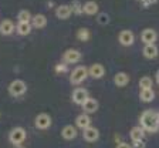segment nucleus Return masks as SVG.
Here are the masks:
<instances>
[{
  "instance_id": "f257e3e1",
  "label": "nucleus",
  "mask_w": 159,
  "mask_h": 148,
  "mask_svg": "<svg viewBox=\"0 0 159 148\" xmlns=\"http://www.w3.org/2000/svg\"><path fill=\"white\" fill-rule=\"evenodd\" d=\"M141 125L142 130H146L149 132H155L159 128V114H156L152 110H146L141 115Z\"/></svg>"
},
{
  "instance_id": "f03ea898",
  "label": "nucleus",
  "mask_w": 159,
  "mask_h": 148,
  "mask_svg": "<svg viewBox=\"0 0 159 148\" xmlns=\"http://www.w3.org/2000/svg\"><path fill=\"white\" fill-rule=\"evenodd\" d=\"M7 91H9V94L11 97H21L23 94H26V91H27V84L23 80L16 79L9 84Z\"/></svg>"
},
{
  "instance_id": "7ed1b4c3",
  "label": "nucleus",
  "mask_w": 159,
  "mask_h": 148,
  "mask_svg": "<svg viewBox=\"0 0 159 148\" xmlns=\"http://www.w3.org/2000/svg\"><path fill=\"white\" fill-rule=\"evenodd\" d=\"M27 137V132L23 127H14L11 131L9 132V141L16 147V145H21Z\"/></svg>"
},
{
  "instance_id": "20e7f679",
  "label": "nucleus",
  "mask_w": 159,
  "mask_h": 148,
  "mask_svg": "<svg viewBox=\"0 0 159 148\" xmlns=\"http://www.w3.org/2000/svg\"><path fill=\"white\" fill-rule=\"evenodd\" d=\"M88 77V69L85 66H78L71 71L70 74V81L73 84H81L84 80Z\"/></svg>"
},
{
  "instance_id": "39448f33",
  "label": "nucleus",
  "mask_w": 159,
  "mask_h": 148,
  "mask_svg": "<svg viewBox=\"0 0 159 148\" xmlns=\"http://www.w3.org/2000/svg\"><path fill=\"white\" fill-rule=\"evenodd\" d=\"M51 122H53V120H51L50 114H47V112H40L36 117V120H34V125H36L39 130L50 128V127H51Z\"/></svg>"
},
{
  "instance_id": "423d86ee",
  "label": "nucleus",
  "mask_w": 159,
  "mask_h": 148,
  "mask_svg": "<svg viewBox=\"0 0 159 148\" xmlns=\"http://www.w3.org/2000/svg\"><path fill=\"white\" fill-rule=\"evenodd\" d=\"M63 60L66 64H74V63H78L81 60V53L75 49H68L66 50V53L63 54Z\"/></svg>"
},
{
  "instance_id": "0eeeda50",
  "label": "nucleus",
  "mask_w": 159,
  "mask_h": 148,
  "mask_svg": "<svg viewBox=\"0 0 159 148\" xmlns=\"http://www.w3.org/2000/svg\"><path fill=\"white\" fill-rule=\"evenodd\" d=\"M118 40L122 46L129 47V46H132L134 41H135V36H134V33L131 30H122V31L118 34Z\"/></svg>"
},
{
  "instance_id": "6e6552de",
  "label": "nucleus",
  "mask_w": 159,
  "mask_h": 148,
  "mask_svg": "<svg viewBox=\"0 0 159 148\" xmlns=\"http://www.w3.org/2000/svg\"><path fill=\"white\" fill-rule=\"evenodd\" d=\"M141 40L145 44H155V41L158 40V33L153 29H145L141 33Z\"/></svg>"
},
{
  "instance_id": "1a4fd4ad",
  "label": "nucleus",
  "mask_w": 159,
  "mask_h": 148,
  "mask_svg": "<svg viewBox=\"0 0 159 148\" xmlns=\"http://www.w3.org/2000/svg\"><path fill=\"white\" fill-rule=\"evenodd\" d=\"M73 101L75 103V104L78 105H83V103L85 101L87 98H88V91H87L85 88H81V87H78V88H75L73 91Z\"/></svg>"
},
{
  "instance_id": "9d476101",
  "label": "nucleus",
  "mask_w": 159,
  "mask_h": 148,
  "mask_svg": "<svg viewBox=\"0 0 159 148\" xmlns=\"http://www.w3.org/2000/svg\"><path fill=\"white\" fill-rule=\"evenodd\" d=\"M83 137H84V140H85L87 142H95L99 138V131H98V128L89 125L88 128H85L83 131Z\"/></svg>"
},
{
  "instance_id": "9b49d317",
  "label": "nucleus",
  "mask_w": 159,
  "mask_h": 148,
  "mask_svg": "<svg viewBox=\"0 0 159 148\" xmlns=\"http://www.w3.org/2000/svg\"><path fill=\"white\" fill-rule=\"evenodd\" d=\"M88 76H91L93 79H102L105 76V69H104L102 64H99V63H95L93 66L88 69Z\"/></svg>"
},
{
  "instance_id": "f8f14e48",
  "label": "nucleus",
  "mask_w": 159,
  "mask_h": 148,
  "mask_svg": "<svg viewBox=\"0 0 159 148\" xmlns=\"http://www.w3.org/2000/svg\"><path fill=\"white\" fill-rule=\"evenodd\" d=\"M14 30H16V26H14V23L11 20L4 19L0 23V34L2 36H10V34H13Z\"/></svg>"
},
{
  "instance_id": "ddd939ff",
  "label": "nucleus",
  "mask_w": 159,
  "mask_h": 148,
  "mask_svg": "<svg viewBox=\"0 0 159 148\" xmlns=\"http://www.w3.org/2000/svg\"><path fill=\"white\" fill-rule=\"evenodd\" d=\"M71 14H73V12H71L70 4H60L56 9V16H57V19H60V20H67Z\"/></svg>"
},
{
  "instance_id": "4468645a",
  "label": "nucleus",
  "mask_w": 159,
  "mask_h": 148,
  "mask_svg": "<svg viewBox=\"0 0 159 148\" xmlns=\"http://www.w3.org/2000/svg\"><path fill=\"white\" fill-rule=\"evenodd\" d=\"M30 24H31V27H34V29H43V27L47 26V17L44 16V14L39 13V14L31 17Z\"/></svg>"
},
{
  "instance_id": "2eb2a0df",
  "label": "nucleus",
  "mask_w": 159,
  "mask_h": 148,
  "mask_svg": "<svg viewBox=\"0 0 159 148\" xmlns=\"http://www.w3.org/2000/svg\"><path fill=\"white\" fill-rule=\"evenodd\" d=\"M98 9L99 6L97 4V2H93V0H89V2H85L83 4V13L88 14V16H94V14L98 13Z\"/></svg>"
},
{
  "instance_id": "dca6fc26",
  "label": "nucleus",
  "mask_w": 159,
  "mask_h": 148,
  "mask_svg": "<svg viewBox=\"0 0 159 148\" xmlns=\"http://www.w3.org/2000/svg\"><path fill=\"white\" fill-rule=\"evenodd\" d=\"M142 53L146 59L152 60V59H155V57H158L159 50H158V47H156V44H145Z\"/></svg>"
},
{
  "instance_id": "f3484780",
  "label": "nucleus",
  "mask_w": 159,
  "mask_h": 148,
  "mask_svg": "<svg viewBox=\"0 0 159 148\" xmlns=\"http://www.w3.org/2000/svg\"><path fill=\"white\" fill-rule=\"evenodd\" d=\"M61 137H63L64 140H74L77 137V128L74 127V125H66V127H63V130H61Z\"/></svg>"
},
{
  "instance_id": "a211bd4d",
  "label": "nucleus",
  "mask_w": 159,
  "mask_h": 148,
  "mask_svg": "<svg viewBox=\"0 0 159 148\" xmlns=\"http://www.w3.org/2000/svg\"><path fill=\"white\" fill-rule=\"evenodd\" d=\"M83 108L85 111V114H89V112H95L98 110V101L95 98H87L85 101L83 103Z\"/></svg>"
},
{
  "instance_id": "6ab92c4d",
  "label": "nucleus",
  "mask_w": 159,
  "mask_h": 148,
  "mask_svg": "<svg viewBox=\"0 0 159 148\" xmlns=\"http://www.w3.org/2000/svg\"><path fill=\"white\" fill-rule=\"evenodd\" d=\"M128 83H129V76L124 71L116 73L115 77H114V84H115L116 87H125Z\"/></svg>"
},
{
  "instance_id": "aec40b11",
  "label": "nucleus",
  "mask_w": 159,
  "mask_h": 148,
  "mask_svg": "<svg viewBox=\"0 0 159 148\" xmlns=\"http://www.w3.org/2000/svg\"><path fill=\"white\" fill-rule=\"evenodd\" d=\"M75 125L78 127V128H81V130L88 128L89 125H91V120H89L88 114H80V115H77Z\"/></svg>"
},
{
  "instance_id": "412c9836",
  "label": "nucleus",
  "mask_w": 159,
  "mask_h": 148,
  "mask_svg": "<svg viewBox=\"0 0 159 148\" xmlns=\"http://www.w3.org/2000/svg\"><path fill=\"white\" fill-rule=\"evenodd\" d=\"M139 97H141V101L143 103H151L155 98V91L152 88H142L139 93Z\"/></svg>"
},
{
  "instance_id": "4be33fe9",
  "label": "nucleus",
  "mask_w": 159,
  "mask_h": 148,
  "mask_svg": "<svg viewBox=\"0 0 159 148\" xmlns=\"http://www.w3.org/2000/svg\"><path fill=\"white\" fill-rule=\"evenodd\" d=\"M31 24L30 23H21V21H19V24L16 26V31L20 34V36H27V34L31 33Z\"/></svg>"
},
{
  "instance_id": "5701e85b",
  "label": "nucleus",
  "mask_w": 159,
  "mask_h": 148,
  "mask_svg": "<svg viewBox=\"0 0 159 148\" xmlns=\"http://www.w3.org/2000/svg\"><path fill=\"white\" fill-rule=\"evenodd\" d=\"M75 36H77V39H78L80 41H84V43H85V41H88L89 40V37H91V31H89L87 27H81V29L77 30Z\"/></svg>"
},
{
  "instance_id": "b1692460",
  "label": "nucleus",
  "mask_w": 159,
  "mask_h": 148,
  "mask_svg": "<svg viewBox=\"0 0 159 148\" xmlns=\"http://www.w3.org/2000/svg\"><path fill=\"white\" fill-rule=\"evenodd\" d=\"M129 137L132 141H138V140H143V130L142 127H134L129 131Z\"/></svg>"
},
{
  "instance_id": "393cba45",
  "label": "nucleus",
  "mask_w": 159,
  "mask_h": 148,
  "mask_svg": "<svg viewBox=\"0 0 159 148\" xmlns=\"http://www.w3.org/2000/svg\"><path fill=\"white\" fill-rule=\"evenodd\" d=\"M31 17H33L31 13L26 9L20 10L19 13H17V19H19V21H21V23H30V21H31Z\"/></svg>"
},
{
  "instance_id": "a878e982",
  "label": "nucleus",
  "mask_w": 159,
  "mask_h": 148,
  "mask_svg": "<svg viewBox=\"0 0 159 148\" xmlns=\"http://www.w3.org/2000/svg\"><path fill=\"white\" fill-rule=\"evenodd\" d=\"M70 7H71V12H73V13L83 14V4H81V2H78V0H73L71 4H70Z\"/></svg>"
},
{
  "instance_id": "bb28decb",
  "label": "nucleus",
  "mask_w": 159,
  "mask_h": 148,
  "mask_svg": "<svg viewBox=\"0 0 159 148\" xmlns=\"http://www.w3.org/2000/svg\"><path fill=\"white\" fill-rule=\"evenodd\" d=\"M139 87L142 88H152V79L149 76H143L142 79L139 80Z\"/></svg>"
},
{
  "instance_id": "cd10ccee",
  "label": "nucleus",
  "mask_w": 159,
  "mask_h": 148,
  "mask_svg": "<svg viewBox=\"0 0 159 148\" xmlns=\"http://www.w3.org/2000/svg\"><path fill=\"white\" fill-rule=\"evenodd\" d=\"M109 20H111V17H109L108 13H99L98 17H97V21H98L101 26H105V24H108Z\"/></svg>"
},
{
  "instance_id": "c85d7f7f",
  "label": "nucleus",
  "mask_w": 159,
  "mask_h": 148,
  "mask_svg": "<svg viewBox=\"0 0 159 148\" xmlns=\"http://www.w3.org/2000/svg\"><path fill=\"white\" fill-rule=\"evenodd\" d=\"M54 70H56L57 74H63V73H67V70H68V64H66V63H58V64L54 67Z\"/></svg>"
},
{
  "instance_id": "c756f323",
  "label": "nucleus",
  "mask_w": 159,
  "mask_h": 148,
  "mask_svg": "<svg viewBox=\"0 0 159 148\" xmlns=\"http://www.w3.org/2000/svg\"><path fill=\"white\" fill-rule=\"evenodd\" d=\"M134 145H131L132 148H145V142L143 140H138V141H132Z\"/></svg>"
},
{
  "instance_id": "7c9ffc66",
  "label": "nucleus",
  "mask_w": 159,
  "mask_h": 148,
  "mask_svg": "<svg viewBox=\"0 0 159 148\" xmlns=\"http://www.w3.org/2000/svg\"><path fill=\"white\" fill-rule=\"evenodd\" d=\"M159 0H143L142 2V6L143 7H149V6H152V4H155V3H158Z\"/></svg>"
},
{
  "instance_id": "2f4dec72",
  "label": "nucleus",
  "mask_w": 159,
  "mask_h": 148,
  "mask_svg": "<svg viewBox=\"0 0 159 148\" xmlns=\"http://www.w3.org/2000/svg\"><path fill=\"white\" fill-rule=\"evenodd\" d=\"M116 148H132V147H131V145H129L128 142H118Z\"/></svg>"
},
{
  "instance_id": "473e14b6",
  "label": "nucleus",
  "mask_w": 159,
  "mask_h": 148,
  "mask_svg": "<svg viewBox=\"0 0 159 148\" xmlns=\"http://www.w3.org/2000/svg\"><path fill=\"white\" fill-rule=\"evenodd\" d=\"M156 83H158V84H159V70H158V71H156Z\"/></svg>"
},
{
  "instance_id": "72a5a7b5",
  "label": "nucleus",
  "mask_w": 159,
  "mask_h": 148,
  "mask_svg": "<svg viewBox=\"0 0 159 148\" xmlns=\"http://www.w3.org/2000/svg\"><path fill=\"white\" fill-rule=\"evenodd\" d=\"M14 148H24V147H21V145H16Z\"/></svg>"
},
{
  "instance_id": "f704fd0d",
  "label": "nucleus",
  "mask_w": 159,
  "mask_h": 148,
  "mask_svg": "<svg viewBox=\"0 0 159 148\" xmlns=\"http://www.w3.org/2000/svg\"><path fill=\"white\" fill-rule=\"evenodd\" d=\"M138 2H139V3H142V2H143V0H138Z\"/></svg>"
}]
</instances>
